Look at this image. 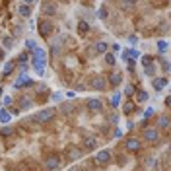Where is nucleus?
<instances>
[{
    "instance_id": "obj_25",
    "label": "nucleus",
    "mask_w": 171,
    "mask_h": 171,
    "mask_svg": "<svg viewBox=\"0 0 171 171\" xmlns=\"http://www.w3.org/2000/svg\"><path fill=\"white\" fill-rule=\"evenodd\" d=\"M160 126H161L163 130L169 128V117H167V115H161V117H160Z\"/></svg>"
},
{
    "instance_id": "obj_23",
    "label": "nucleus",
    "mask_w": 171,
    "mask_h": 171,
    "mask_svg": "<svg viewBox=\"0 0 171 171\" xmlns=\"http://www.w3.org/2000/svg\"><path fill=\"white\" fill-rule=\"evenodd\" d=\"M10 121H12V115L6 109H2L0 111V123H10Z\"/></svg>"
},
{
    "instance_id": "obj_14",
    "label": "nucleus",
    "mask_w": 171,
    "mask_h": 171,
    "mask_svg": "<svg viewBox=\"0 0 171 171\" xmlns=\"http://www.w3.org/2000/svg\"><path fill=\"white\" fill-rule=\"evenodd\" d=\"M86 105H88V109H90V111H95V113L103 109V103H101L99 99H88Z\"/></svg>"
},
{
    "instance_id": "obj_38",
    "label": "nucleus",
    "mask_w": 171,
    "mask_h": 171,
    "mask_svg": "<svg viewBox=\"0 0 171 171\" xmlns=\"http://www.w3.org/2000/svg\"><path fill=\"white\" fill-rule=\"evenodd\" d=\"M119 6H121L123 10H126V8H134V4H132V2H121Z\"/></svg>"
},
{
    "instance_id": "obj_32",
    "label": "nucleus",
    "mask_w": 171,
    "mask_h": 171,
    "mask_svg": "<svg viewBox=\"0 0 171 171\" xmlns=\"http://www.w3.org/2000/svg\"><path fill=\"white\" fill-rule=\"evenodd\" d=\"M61 109H62V113H72V111H74V105H72V103H62V105H61Z\"/></svg>"
},
{
    "instance_id": "obj_10",
    "label": "nucleus",
    "mask_w": 171,
    "mask_h": 171,
    "mask_svg": "<svg viewBox=\"0 0 171 171\" xmlns=\"http://www.w3.org/2000/svg\"><path fill=\"white\" fill-rule=\"evenodd\" d=\"M167 84H169L167 78H154V80H152V88H154L155 92H161Z\"/></svg>"
},
{
    "instance_id": "obj_2",
    "label": "nucleus",
    "mask_w": 171,
    "mask_h": 171,
    "mask_svg": "<svg viewBox=\"0 0 171 171\" xmlns=\"http://www.w3.org/2000/svg\"><path fill=\"white\" fill-rule=\"evenodd\" d=\"M53 115H55V109L49 107V109H43V111H39V113H35L33 115V121L37 124H45V123H49L51 119H53Z\"/></svg>"
},
{
    "instance_id": "obj_30",
    "label": "nucleus",
    "mask_w": 171,
    "mask_h": 171,
    "mask_svg": "<svg viewBox=\"0 0 171 171\" xmlns=\"http://www.w3.org/2000/svg\"><path fill=\"white\" fill-rule=\"evenodd\" d=\"M158 51L165 55L167 51H169V47H167V41H158Z\"/></svg>"
},
{
    "instance_id": "obj_17",
    "label": "nucleus",
    "mask_w": 171,
    "mask_h": 171,
    "mask_svg": "<svg viewBox=\"0 0 171 171\" xmlns=\"http://www.w3.org/2000/svg\"><path fill=\"white\" fill-rule=\"evenodd\" d=\"M33 107V99H29V97H20V109L21 111H27V109H31Z\"/></svg>"
},
{
    "instance_id": "obj_20",
    "label": "nucleus",
    "mask_w": 171,
    "mask_h": 171,
    "mask_svg": "<svg viewBox=\"0 0 171 171\" xmlns=\"http://www.w3.org/2000/svg\"><path fill=\"white\" fill-rule=\"evenodd\" d=\"M61 43H62V37H56V39L53 41V45H51V53H53V55L61 53Z\"/></svg>"
},
{
    "instance_id": "obj_35",
    "label": "nucleus",
    "mask_w": 171,
    "mask_h": 171,
    "mask_svg": "<svg viewBox=\"0 0 171 171\" xmlns=\"http://www.w3.org/2000/svg\"><path fill=\"white\" fill-rule=\"evenodd\" d=\"M0 103L8 107V105H12V97H10V95H4V97H2V101H0Z\"/></svg>"
},
{
    "instance_id": "obj_40",
    "label": "nucleus",
    "mask_w": 171,
    "mask_h": 171,
    "mask_svg": "<svg viewBox=\"0 0 171 171\" xmlns=\"http://www.w3.org/2000/svg\"><path fill=\"white\" fill-rule=\"evenodd\" d=\"M161 66H163V70H165V72H169V61H167V58H163V61H161Z\"/></svg>"
},
{
    "instance_id": "obj_6",
    "label": "nucleus",
    "mask_w": 171,
    "mask_h": 171,
    "mask_svg": "<svg viewBox=\"0 0 171 171\" xmlns=\"http://www.w3.org/2000/svg\"><path fill=\"white\" fill-rule=\"evenodd\" d=\"M124 148H126V152H132V154H136V152H140V150H142V142H140V138H126Z\"/></svg>"
},
{
    "instance_id": "obj_29",
    "label": "nucleus",
    "mask_w": 171,
    "mask_h": 171,
    "mask_svg": "<svg viewBox=\"0 0 171 171\" xmlns=\"http://www.w3.org/2000/svg\"><path fill=\"white\" fill-rule=\"evenodd\" d=\"M2 45H4V49H12L14 47V39L12 37H2Z\"/></svg>"
},
{
    "instance_id": "obj_8",
    "label": "nucleus",
    "mask_w": 171,
    "mask_h": 171,
    "mask_svg": "<svg viewBox=\"0 0 171 171\" xmlns=\"http://www.w3.org/2000/svg\"><path fill=\"white\" fill-rule=\"evenodd\" d=\"M90 84H92V88H93L95 92H103V90L107 88V80H105V76L97 74V76H93V78H92Z\"/></svg>"
},
{
    "instance_id": "obj_31",
    "label": "nucleus",
    "mask_w": 171,
    "mask_h": 171,
    "mask_svg": "<svg viewBox=\"0 0 171 171\" xmlns=\"http://www.w3.org/2000/svg\"><path fill=\"white\" fill-rule=\"evenodd\" d=\"M119 103H121V93H115L113 97H111V107H119Z\"/></svg>"
},
{
    "instance_id": "obj_16",
    "label": "nucleus",
    "mask_w": 171,
    "mask_h": 171,
    "mask_svg": "<svg viewBox=\"0 0 171 171\" xmlns=\"http://www.w3.org/2000/svg\"><path fill=\"white\" fill-rule=\"evenodd\" d=\"M18 12H20V16L29 18V16H31V6H27L25 2H21V4H18Z\"/></svg>"
},
{
    "instance_id": "obj_11",
    "label": "nucleus",
    "mask_w": 171,
    "mask_h": 171,
    "mask_svg": "<svg viewBox=\"0 0 171 171\" xmlns=\"http://www.w3.org/2000/svg\"><path fill=\"white\" fill-rule=\"evenodd\" d=\"M93 53L95 55H105V53H109V45H107L105 41L95 43V45H93Z\"/></svg>"
},
{
    "instance_id": "obj_24",
    "label": "nucleus",
    "mask_w": 171,
    "mask_h": 171,
    "mask_svg": "<svg viewBox=\"0 0 171 171\" xmlns=\"http://www.w3.org/2000/svg\"><path fill=\"white\" fill-rule=\"evenodd\" d=\"M132 111H134V103H132V101H126L124 105H123V113H124V115H130Z\"/></svg>"
},
{
    "instance_id": "obj_7",
    "label": "nucleus",
    "mask_w": 171,
    "mask_h": 171,
    "mask_svg": "<svg viewBox=\"0 0 171 171\" xmlns=\"http://www.w3.org/2000/svg\"><path fill=\"white\" fill-rule=\"evenodd\" d=\"M45 169H49V171H58V169H61V158H58L56 154L49 155V158L45 160Z\"/></svg>"
},
{
    "instance_id": "obj_47",
    "label": "nucleus",
    "mask_w": 171,
    "mask_h": 171,
    "mask_svg": "<svg viewBox=\"0 0 171 171\" xmlns=\"http://www.w3.org/2000/svg\"><path fill=\"white\" fill-rule=\"evenodd\" d=\"M0 58H4V51H0Z\"/></svg>"
},
{
    "instance_id": "obj_28",
    "label": "nucleus",
    "mask_w": 171,
    "mask_h": 171,
    "mask_svg": "<svg viewBox=\"0 0 171 171\" xmlns=\"http://www.w3.org/2000/svg\"><path fill=\"white\" fill-rule=\"evenodd\" d=\"M117 62V58H115V55L113 53H105V64H109V66H113Z\"/></svg>"
},
{
    "instance_id": "obj_44",
    "label": "nucleus",
    "mask_w": 171,
    "mask_h": 171,
    "mask_svg": "<svg viewBox=\"0 0 171 171\" xmlns=\"http://www.w3.org/2000/svg\"><path fill=\"white\" fill-rule=\"evenodd\" d=\"M128 43H132V45H134V43H136V37H134V35H130V37H128Z\"/></svg>"
},
{
    "instance_id": "obj_22",
    "label": "nucleus",
    "mask_w": 171,
    "mask_h": 171,
    "mask_svg": "<svg viewBox=\"0 0 171 171\" xmlns=\"http://www.w3.org/2000/svg\"><path fill=\"white\" fill-rule=\"evenodd\" d=\"M14 132H16V130H14L12 126H2V128H0V136L8 138V136H14Z\"/></svg>"
},
{
    "instance_id": "obj_18",
    "label": "nucleus",
    "mask_w": 171,
    "mask_h": 171,
    "mask_svg": "<svg viewBox=\"0 0 171 171\" xmlns=\"http://www.w3.org/2000/svg\"><path fill=\"white\" fill-rule=\"evenodd\" d=\"M78 33L80 35H88V33H90V24L84 21V20H80L78 21Z\"/></svg>"
},
{
    "instance_id": "obj_36",
    "label": "nucleus",
    "mask_w": 171,
    "mask_h": 171,
    "mask_svg": "<svg viewBox=\"0 0 171 171\" xmlns=\"http://www.w3.org/2000/svg\"><path fill=\"white\" fill-rule=\"evenodd\" d=\"M154 115V107H148L146 111H144V121H146V119H150Z\"/></svg>"
},
{
    "instance_id": "obj_12",
    "label": "nucleus",
    "mask_w": 171,
    "mask_h": 171,
    "mask_svg": "<svg viewBox=\"0 0 171 171\" xmlns=\"http://www.w3.org/2000/svg\"><path fill=\"white\" fill-rule=\"evenodd\" d=\"M84 148H86V150H95V148H97V138H95V136H86L84 138Z\"/></svg>"
},
{
    "instance_id": "obj_42",
    "label": "nucleus",
    "mask_w": 171,
    "mask_h": 171,
    "mask_svg": "<svg viewBox=\"0 0 171 171\" xmlns=\"http://www.w3.org/2000/svg\"><path fill=\"white\" fill-rule=\"evenodd\" d=\"M21 33H24V27H21V25L14 27V35H21Z\"/></svg>"
},
{
    "instance_id": "obj_43",
    "label": "nucleus",
    "mask_w": 171,
    "mask_h": 171,
    "mask_svg": "<svg viewBox=\"0 0 171 171\" xmlns=\"http://www.w3.org/2000/svg\"><path fill=\"white\" fill-rule=\"evenodd\" d=\"M121 136H123V130L117 128V130H115V138H121Z\"/></svg>"
},
{
    "instance_id": "obj_19",
    "label": "nucleus",
    "mask_w": 171,
    "mask_h": 171,
    "mask_svg": "<svg viewBox=\"0 0 171 171\" xmlns=\"http://www.w3.org/2000/svg\"><path fill=\"white\" fill-rule=\"evenodd\" d=\"M109 84L113 86V88H117V86H121V84H123V74H119V72H115L113 76L109 78Z\"/></svg>"
},
{
    "instance_id": "obj_39",
    "label": "nucleus",
    "mask_w": 171,
    "mask_h": 171,
    "mask_svg": "<svg viewBox=\"0 0 171 171\" xmlns=\"http://www.w3.org/2000/svg\"><path fill=\"white\" fill-rule=\"evenodd\" d=\"M154 74V66H148V68H144V76H152Z\"/></svg>"
},
{
    "instance_id": "obj_46",
    "label": "nucleus",
    "mask_w": 171,
    "mask_h": 171,
    "mask_svg": "<svg viewBox=\"0 0 171 171\" xmlns=\"http://www.w3.org/2000/svg\"><path fill=\"white\" fill-rule=\"evenodd\" d=\"M68 171H82V169H80V167H76V165H74V167H70Z\"/></svg>"
},
{
    "instance_id": "obj_21",
    "label": "nucleus",
    "mask_w": 171,
    "mask_h": 171,
    "mask_svg": "<svg viewBox=\"0 0 171 171\" xmlns=\"http://www.w3.org/2000/svg\"><path fill=\"white\" fill-rule=\"evenodd\" d=\"M68 154H70V160H80L82 155H84L80 148H70V150H68Z\"/></svg>"
},
{
    "instance_id": "obj_5",
    "label": "nucleus",
    "mask_w": 171,
    "mask_h": 171,
    "mask_svg": "<svg viewBox=\"0 0 171 171\" xmlns=\"http://www.w3.org/2000/svg\"><path fill=\"white\" fill-rule=\"evenodd\" d=\"M12 86L16 88V90H21V88H31V86H33V80L29 78L27 74H20V76H18V80L14 82Z\"/></svg>"
},
{
    "instance_id": "obj_13",
    "label": "nucleus",
    "mask_w": 171,
    "mask_h": 171,
    "mask_svg": "<svg viewBox=\"0 0 171 171\" xmlns=\"http://www.w3.org/2000/svg\"><path fill=\"white\" fill-rule=\"evenodd\" d=\"M14 68H16V62H14V61H6L4 66H2V78L4 76H10V74L14 72Z\"/></svg>"
},
{
    "instance_id": "obj_34",
    "label": "nucleus",
    "mask_w": 171,
    "mask_h": 171,
    "mask_svg": "<svg viewBox=\"0 0 171 171\" xmlns=\"http://www.w3.org/2000/svg\"><path fill=\"white\" fill-rule=\"evenodd\" d=\"M27 61H29V55H27V51H24V53H20V64H27Z\"/></svg>"
},
{
    "instance_id": "obj_1",
    "label": "nucleus",
    "mask_w": 171,
    "mask_h": 171,
    "mask_svg": "<svg viewBox=\"0 0 171 171\" xmlns=\"http://www.w3.org/2000/svg\"><path fill=\"white\" fill-rule=\"evenodd\" d=\"M31 61H33V70L37 76H43L45 74V64H47V53L43 49L37 47L33 51V56H31Z\"/></svg>"
},
{
    "instance_id": "obj_45",
    "label": "nucleus",
    "mask_w": 171,
    "mask_h": 171,
    "mask_svg": "<svg viewBox=\"0 0 171 171\" xmlns=\"http://www.w3.org/2000/svg\"><path fill=\"white\" fill-rule=\"evenodd\" d=\"M74 95H76V92H66V97H70V99H72Z\"/></svg>"
},
{
    "instance_id": "obj_33",
    "label": "nucleus",
    "mask_w": 171,
    "mask_h": 171,
    "mask_svg": "<svg viewBox=\"0 0 171 171\" xmlns=\"http://www.w3.org/2000/svg\"><path fill=\"white\" fill-rule=\"evenodd\" d=\"M25 49H27V51H31V53H33V51L37 49V43H35L33 39H27V41H25Z\"/></svg>"
},
{
    "instance_id": "obj_49",
    "label": "nucleus",
    "mask_w": 171,
    "mask_h": 171,
    "mask_svg": "<svg viewBox=\"0 0 171 171\" xmlns=\"http://www.w3.org/2000/svg\"><path fill=\"white\" fill-rule=\"evenodd\" d=\"M0 105H2V103H0Z\"/></svg>"
},
{
    "instance_id": "obj_15",
    "label": "nucleus",
    "mask_w": 171,
    "mask_h": 171,
    "mask_svg": "<svg viewBox=\"0 0 171 171\" xmlns=\"http://www.w3.org/2000/svg\"><path fill=\"white\" fill-rule=\"evenodd\" d=\"M41 8H43V14H47V16H55V14H56V6L53 4V2H43L41 4Z\"/></svg>"
},
{
    "instance_id": "obj_26",
    "label": "nucleus",
    "mask_w": 171,
    "mask_h": 171,
    "mask_svg": "<svg viewBox=\"0 0 171 171\" xmlns=\"http://www.w3.org/2000/svg\"><path fill=\"white\" fill-rule=\"evenodd\" d=\"M140 62H142L146 68H148V66H152V64H154V56H150V55H142V61H140Z\"/></svg>"
},
{
    "instance_id": "obj_37",
    "label": "nucleus",
    "mask_w": 171,
    "mask_h": 171,
    "mask_svg": "<svg viewBox=\"0 0 171 171\" xmlns=\"http://www.w3.org/2000/svg\"><path fill=\"white\" fill-rule=\"evenodd\" d=\"M124 93H126V95H132V93H134V86H130V84H128V86L124 88Z\"/></svg>"
},
{
    "instance_id": "obj_4",
    "label": "nucleus",
    "mask_w": 171,
    "mask_h": 171,
    "mask_svg": "<svg viewBox=\"0 0 171 171\" xmlns=\"http://www.w3.org/2000/svg\"><path fill=\"white\" fill-rule=\"evenodd\" d=\"M37 27H39V33H41V37L43 39H49L51 35H53V24L51 21H47V20H41L39 24H37Z\"/></svg>"
},
{
    "instance_id": "obj_9",
    "label": "nucleus",
    "mask_w": 171,
    "mask_h": 171,
    "mask_svg": "<svg viewBox=\"0 0 171 171\" xmlns=\"http://www.w3.org/2000/svg\"><path fill=\"white\" fill-rule=\"evenodd\" d=\"M142 138L148 142H158L160 140V130L158 128H144L142 130Z\"/></svg>"
},
{
    "instance_id": "obj_41",
    "label": "nucleus",
    "mask_w": 171,
    "mask_h": 171,
    "mask_svg": "<svg viewBox=\"0 0 171 171\" xmlns=\"http://www.w3.org/2000/svg\"><path fill=\"white\" fill-rule=\"evenodd\" d=\"M99 18H101V20H105V18H107V10H105V6H103V8L99 10Z\"/></svg>"
},
{
    "instance_id": "obj_27",
    "label": "nucleus",
    "mask_w": 171,
    "mask_h": 171,
    "mask_svg": "<svg viewBox=\"0 0 171 171\" xmlns=\"http://www.w3.org/2000/svg\"><path fill=\"white\" fill-rule=\"evenodd\" d=\"M136 101H140V103L148 101V93H146L144 90H138V92H136Z\"/></svg>"
},
{
    "instance_id": "obj_48",
    "label": "nucleus",
    "mask_w": 171,
    "mask_h": 171,
    "mask_svg": "<svg viewBox=\"0 0 171 171\" xmlns=\"http://www.w3.org/2000/svg\"><path fill=\"white\" fill-rule=\"evenodd\" d=\"M2 92H4V90H2V88H0V97H2Z\"/></svg>"
},
{
    "instance_id": "obj_3",
    "label": "nucleus",
    "mask_w": 171,
    "mask_h": 171,
    "mask_svg": "<svg viewBox=\"0 0 171 171\" xmlns=\"http://www.w3.org/2000/svg\"><path fill=\"white\" fill-rule=\"evenodd\" d=\"M111 161V150H99L93 155V163L95 165H107Z\"/></svg>"
}]
</instances>
